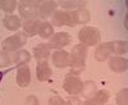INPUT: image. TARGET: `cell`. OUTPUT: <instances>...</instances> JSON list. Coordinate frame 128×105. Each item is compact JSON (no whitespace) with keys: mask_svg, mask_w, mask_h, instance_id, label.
Wrapping results in <instances>:
<instances>
[{"mask_svg":"<svg viewBox=\"0 0 128 105\" xmlns=\"http://www.w3.org/2000/svg\"><path fill=\"white\" fill-rule=\"evenodd\" d=\"M116 102H118V105H127L128 104V90L127 88H123L118 94V96H116Z\"/></svg>","mask_w":128,"mask_h":105,"instance_id":"obj_25","label":"cell"},{"mask_svg":"<svg viewBox=\"0 0 128 105\" xmlns=\"http://www.w3.org/2000/svg\"><path fill=\"white\" fill-rule=\"evenodd\" d=\"M2 80H3V73L0 72V82H2Z\"/></svg>","mask_w":128,"mask_h":105,"instance_id":"obj_31","label":"cell"},{"mask_svg":"<svg viewBox=\"0 0 128 105\" xmlns=\"http://www.w3.org/2000/svg\"><path fill=\"white\" fill-rule=\"evenodd\" d=\"M34 55L37 60H45L50 55V49L48 48L46 44H40L34 49Z\"/></svg>","mask_w":128,"mask_h":105,"instance_id":"obj_16","label":"cell"},{"mask_svg":"<svg viewBox=\"0 0 128 105\" xmlns=\"http://www.w3.org/2000/svg\"><path fill=\"white\" fill-rule=\"evenodd\" d=\"M16 5H17L16 0H2L0 2V8L6 13H12L16 9Z\"/></svg>","mask_w":128,"mask_h":105,"instance_id":"obj_24","label":"cell"},{"mask_svg":"<svg viewBox=\"0 0 128 105\" xmlns=\"http://www.w3.org/2000/svg\"><path fill=\"white\" fill-rule=\"evenodd\" d=\"M40 3L38 0H23L19 3V14L27 18L28 20H34L38 16V10H40Z\"/></svg>","mask_w":128,"mask_h":105,"instance_id":"obj_2","label":"cell"},{"mask_svg":"<svg viewBox=\"0 0 128 105\" xmlns=\"http://www.w3.org/2000/svg\"><path fill=\"white\" fill-rule=\"evenodd\" d=\"M112 44H113L114 54H126L127 52V42L126 41H114Z\"/></svg>","mask_w":128,"mask_h":105,"instance_id":"obj_23","label":"cell"},{"mask_svg":"<svg viewBox=\"0 0 128 105\" xmlns=\"http://www.w3.org/2000/svg\"><path fill=\"white\" fill-rule=\"evenodd\" d=\"M63 87H64V90H66L68 94H70V95H77V94H81L82 87H83V83H82V81L78 77L73 76L70 73V74H68L66 77V80H64Z\"/></svg>","mask_w":128,"mask_h":105,"instance_id":"obj_5","label":"cell"},{"mask_svg":"<svg viewBox=\"0 0 128 105\" xmlns=\"http://www.w3.org/2000/svg\"><path fill=\"white\" fill-rule=\"evenodd\" d=\"M81 92H82V96L86 98L87 100L88 99H92L95 96V94H96V85H95L94 82H91V81L84 82Z\"/></svg>","mask_w":128,"mask_h":105,"instance_id":"obj_17","label":"cell"},{"mask_svg":"<svg viewBox=\"0 0 128 105\" xmlns=\"http://www.w3.org/2000/svg\"><path fill=\"white\" fill-rule=\"evenodd\" d=\"M67 104H68V105H82L81 100H80L78 98H74V96L69 98L68 101H67Z\"/></svg>","mask_w":128,"mask_h":105,"instance_id":"obj_28","label":"cell"},{"mask_svg":"<svg viewBox=\"0 0 128 105\" xmlns=\"http://www.w3.org/2000/svg\"><path fill=\"white\" fill-rule=\"evenodd\" d=\"M58 3L56 2H41L40 3V10H38V16L45 18L48 17L51 12H54L56 8Z\"/></svg>","mask_w":128,"mask_h":105,"instance_id":"obj_13","label":"cell"},{"mask_svg":"<svg viewBox=\"0 0 128 105\" xmlns=\"http://www.w3.org/2000/svg\"><path fill=\"white\" fill-rule=\"evenodd\" d=\"M109 98H110V94H109V91H106V90H100V91H98L95 94V96L92 98V100L98 104V105H102V104H105L106 101L109 100Z\"/></svg>","mask_w":128,"mask_h":105,"instance_id":"obj_19","label":"cell"},{"mask_svg":"<svg viewBox=\"0 0 128 105\" xmlns=\"http://www.w3.org/2000/svg\"><path fill=\"white\" fill-rule=\"evenodd\" d=\"M49 105H68V104H67V101H64L62 98L54 95V96H51V98H50Z\"/></svg>","mask_w":128,"mask_h":105,"instance_id":"obj_27","label":"cell"},{"mask_svg":"<svg viewBox=\"0 0 128 105\" xmlns=\"http://www.w3.org/2000/svg\"><path fill=\"white\" fill-rule=\"evenodd\" d=\"M31 55H30V52L26 51V50H20L18 52H16V55H14V62L18 63V64H26V63L30 60Z\"/></svg>","mask_w":128,"mask_h":105,"instance_id":"obj_21","label":"cell"},{"mask_svg":"<svg viewBox=\"0 0 128 105\" xmlns=\"http://www.w3.org/2000/svg\"><path fill=\"white\" fill-rule=\"evenodd\" d=\"M113 52V44L112 42H104L101 45L98 46L95 51V59L98 62H104L105 59H108V56Z\"/></svg>","mask_w":128,"mask_h":105,"instance_id":"obj_10","label":"cell"},{"mask_svg":"<svg viewBox=\"0 0 128 105\" xmlns=\"http://www.w3.org/2000/svg\"><path fill=\"white\" fill-rule=\"evenodd\" d=\"M52 22L56 26H69V27L76 26L73 12H62V10L55 12L54 17H52Z\"/></svg>","mask_w":128,"mask_h":105,"instance_id":"obj_6","label":"cell"},{"mask_svg":"<svg viewBox=\"0 0 128 105\" xmlns=\"http://www.w3.org/2000/svg\"><path fill=\"white\" fill-rule=\"evenodd\" d=\"M51 68L49 66V63L46 60H42L37 64V68H36V74H37V80L38 81H46L50 78L51 76Z\"/></svg>","mask_w":128,"mask_h":105,"instance_id":"obj_12","label":"cell"},{"mask_svg":"<svg viewBox=\"0 0 128 105\" xmlns=\"http://www.w3.org/2000/svg\"><path fill=\"white\" fill-rule=\"evenodd\" d=\"M37 27H38V20H27V22L23 24L24 32H27L31 36L37 34Z\"/></svg>","mask_w":128,"mask_h":105,"instance_id":"obj_20","label":"cell"},{"mask_svg":"<svg viewBox=\"0 0 128 105\" xmlns=\"http://www.w3.org/2000/svg\"><path fill=\"white\" fill-rule=\"evenodd\" d=\"M78 38L84 46L96 45L100 41V31L95 27H83L78 34Z\"/></svg>","mask_w":128,"mask_h":105,"instance_id":"obj_3","label":"cell"},{"mask_svg":"<svg viewBox=\"0 0 128 105\" xmlns=\"http://www.w3.org/2000/svg\"><path fill=\"white\" fill-rule=\"evenodd\" d=\"M82 105H98V104H96L92 99H88V100H86V101H84Z\"/></svg>","mask_w":128,"mask_h":105,"instance_id":"obj_30","label":"cell"},{"mask_svg":"<svg viewBox=\"0 0 128 105\" xmlns=\"http://www.w3.org/2000/svg\"><path fill=\"white\" fill-rule=\"evenodd\" d=\"M27 42V36L24 34H16L13 36H10L3 41V49L5 51H14L18 50L19 48H22Z\"/></svg>","mask_w":128,"mask_h":105,"instance_id":"obj_4","label":"cell"},{"mask_svg":"<svg viewBox=\"0 0 128 105\" xmlns=\"http://www.w3.org/2000/svg\"><path fill=\"white\" fill-rule=\"evenodd\" d=\"M109 67L113 72L116 73H122L126 72L128 68V62L126 58H120V56H114L109 60Z\"/></svg>","mask_w":128,"mask_h":105,"instance_id":"obj_11","label":"cell"},{"mask_svg":"<svg viewBox=\"0 0 128 105\" xmlns=\"http://www.w3.org/2000/svg\"><path fill=\"white\" fill-rule=\"evenodd\" d=\"M10 63V56L5 51H0V67H6Z\"/></svg>","mask_w":128,"mask_h":105,"instance_id":"obj_26","label":"cell"},{"mask_svg":"<svg viewBox=\"0 0 128 105\" xmlns=\"http://www.w3.org/2000/svg\"><path fill=\"white\" fill-rule=\"evenodd\" d=\"M70 42V35L67 32H58L54 36H51L50 42L46 44L49 49H58V48H63L67 46Z\"/></svg>","mask_w":128,"mask_h":105,"instance_id":"obj_7","label":"cell"},{"mask_svg":"<svg viewBox=\"0 0 128 105\" xmlns=\"http://www.w3.org/2000/svg\"><path fill=\"white\" fill-rule=\"evenodd\" d=\"M52 63L58 68H64L70 64V56L67 51L64 50H56L52 54Z\"/></svg>","mask_w":128,"mask_h":105,"instance_id":"obj_9","label":"cell"},{"mask_svg":"<svg viewBox=\"0 0 128 105\" xmlns=\"http://www.w3.org/2000/svg\"><path fill=\"white\" fill-rule=\"evenodd\" d=\"M54 34L52 26L49 22H41L38 20V27H37V35H40L42 38H48Z\"/></svg>","mask_w":128,"mask_h":105,"instance_id":"obj_15","label":"cell"},{"mask_svg":"<svg viewBox=\"0 0 128 105\" xmlns=\"http://www.w3.org/2000/svg\"><path fill=\"white\" fill-rule=\"evenodd\" d=\"M74 20H76V24L77 23H87L90 20V13L87 12V10L84 9H78V10H74Z\"/></svg>","mask_w":128,"mask_h":105,"instance_id":"obj_18","label":"cell"},{"mask_svg":"<svg viewBox=\"0 0 128 105\" xmlns=\"http://www.w3.org/2000/svg\"><path fill=\"white\" fill-rule=\"evenodd\" d=\"M31 81V72L27 64H20L17 70V83L20 87H27Z\"/></svg>","mask_w":128,"mask_h":105,"instance_id":"obj_8","label":"cell"},{"mask_svg":"<svg viewBox=\"0 0 128 105\" xmlns=\"http://www.w3.org/2000/svg\"><path fill=\"white\" fill-rule=\"evenodd\" d=\"M3 24L6 30H10V31H16L20 27V20L17 16H6L4 19H3Z\"/></svg>","mask_w":128,"mask_h":105,"instance_id":"obj_14","label":"cell"},{"mask_svg":"<svg viewBox=\"0 0 128 105\" xmlns=\"http://www.w3.org/2000/svg\"><path fill=\"white\" fill-rule=\"evenodd\" d=\"M86 2H81V0H63L60 2V5L63 8H69V9H73V8H83Z\"/></svg>","mask_w":128,"mask_h":105,"instance_id":"obj_22","label":"cell"},{"mask_svg":"<svg viewBox=\"0 0 128 105\" xmlns=\"http://www.w3.org/2000/svg\"><path fill=\"white\" fill-rule=\"evenodd\" d=\"M70 56V67L76 72H80L84 67V62H86L87 56V46L84 45H76L72 49Z\"/></svg>","mask_w":128,"mask_h":105,"instance_id":"obj_1","label":"cell"},{"mask_svg":"<svg viewBox=\"0 0 128 105\" xmlns=\"http://www.w3.org/2000/svg\"><path fill=\"white\" fill-rule=\"evenodd\" d=\"M24 105H38V104H37V99H36L35 96H30V98L27 99V101L24 102Z\"/></svg>","mask_w":128,"mask_h":105,"instance_id":"obj_29","label":"cell"}]
</instances>
